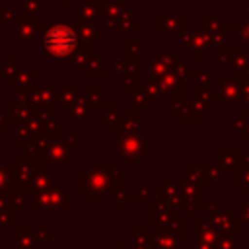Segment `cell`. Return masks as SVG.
<instances>
[{"label": "cell", "instance_id": "1", "mask_svg": "<svg viewBox=\"0 0 249 249\" xmlns=\"http://www.w3.org/2000/svg\"><path fill=\"white\" fill-rule=\"evenodd\" d=\"M45 47L56 56H66L76 47V33L66 25H56L45 33Z\"/></svg>", "mask_w": 249, "mask_h": 249}]
</instances>
